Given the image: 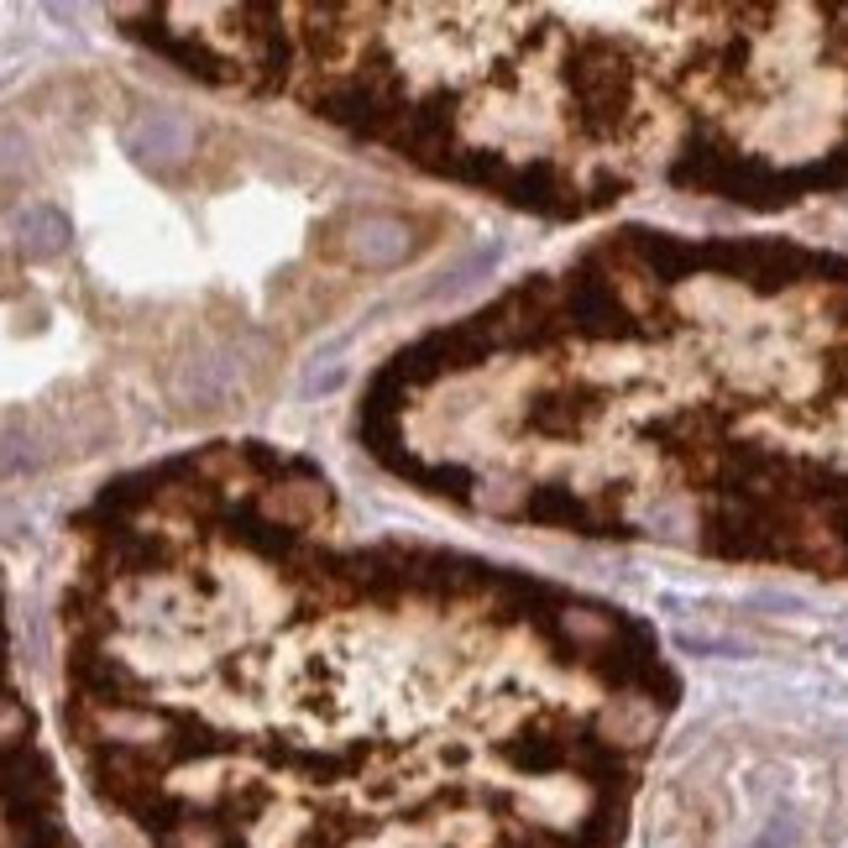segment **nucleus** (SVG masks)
Here are the masks:
<instances>
[{
	"label": "nucleus",
	"instance_id": "obj_2",
	"mask_svg": "<svg viewBox=\"0 0 848 848\" xmlns=\"http://www.w3.org/2000/svg\"><path fill=\"white\" fill-rule=\"evenodd\" d=\"M26 231H32V236H22L26 257H53V252H64V241H69V220L43 205V210L26 215Z\"/></svg>",
	"mask_w": 848,
	"mask_h": 848
},
{
	"label": "nucleus",
	"instance_id": "obj_1",
	"mask_svg": "<svg viewBox=\"0 0 848 848\" xmlns=\"http://www.w3.org/2000/svg\"><path fill=\"white\" fill-rule=\"evenodd\" d=\"M424 247V236L414 231V220L388 210H362L352 215L341 236H330V252L346 257L352 267H367V273H382V267H399Z\"/></svg>",
	"mask_w": 848,
	"mask_h": 848
}]
</instances>
